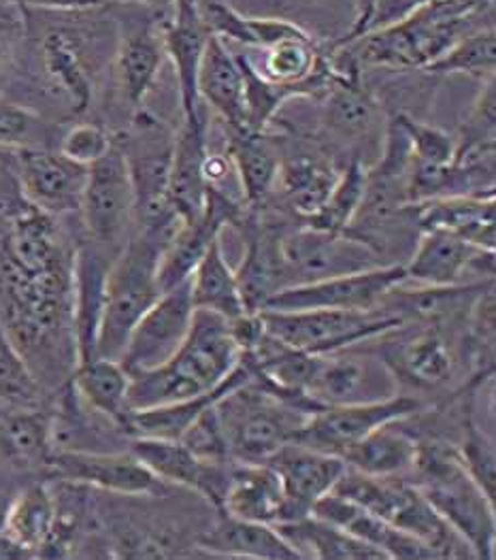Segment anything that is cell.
<instances>
[{
  "label": "cell",
  "mask_w": 496,
  "mask_h": 560,
  "mask_svg": "<svg viewBox=\"0 0 496 560\" xmlns=\"http://www.w3.org/2000/svg\"><path fill=\"white\" fill-rule=\"evenodd\" d=\"M239 362L241 350L228 320L194 310L181 348L165 364L130 377L128 407L134 411L205 395L224 384Z\"/></svg>",
  "instance_id": "1"
},
{
  "label": "cell",
  "mask_w": 496,
  "mask_h": 560,
  "mask_svg": "<svg viewBox=\"0 0 496 560\" xmlns=\"http://www.w3.org/2000/svg\"><path fill=\"white\" fill-rule=\"evenodd\" d=\"M412 476L415 488L471 546L475 559H495L496 505L471 480L454 447L420 443Z\"/></svg>",
  "instance_id": "2"
},
{
  "label": "cell",
  "mask_w": 496,
  "mask_h": 560,
  "mask_svg": "<svg viewBox=\"0 0 496 560\" xmlns=\"http://www.w3.org/2000/svg\"><path fill=\"white\" fill-rule=\"evenodd\" d=\"M170 237L137 229L111 260L105 280L96 357L120 361L132 328L163 294L156 269Z\"/></svg>",
  "instance_id": "3"
},
{
  "label": "cell",
  "mask_w": 496,
  "mask_h": 560,
  "mask_svg": "<svg viewBox=\"0 0 496 560\" xmlns=\"http://www.w3.org/2000/svg\"><path fill=\"white\" fill-rule=\"evenodd\" d=\"M332 490L412 535L430 548L437 559H475L471 546L433 510L408 478H373L347 467Z\"/></svg>",
  "instance_id": "4"
},
{
  "label": "cell",
  "mask_w": 496,
  "mask_h": 560,
  "mask_svg": "<svg viewBox=\"0 0 496 560\" xmlns=\"http://www.w3.org/2000/svg\"><path fill=\"white\" fill-rule=\"evenodd\" d=\"M475 18V15H473ZM473 18H448L433 2L415 9L408 18L343 43L336 56L361 67L394 71H424L444 56L456 40L471 31Z\"/></svg>",
  "instance_id": "5"
},
{
  "label": "cell",
  "mask_w": 496,
  "mask_h": 560,
  "mask_svg": "<svg viewBox=\"0 0 496 560\" xmlns=\"http://www.w3.org/2000/svg\"><path fill=\"white\" fill-rule=\"evenodd\" d=\"M233 460L267 463L296 440L309 413L269 393L253 380L231 390L215 405Z\"/></svg>",
  "instance_id": "6"
},
{
  "label": "cell",
  "mask_w": 496,
  "mask_h": 560,
  "mask_svg": "<svg viewBox=\"0 0 496 560\" xmlns=\"http://www.w3.org/2000/svg\"><path fill=\"white\" fill-rule=\"evenodd\" d=\"M173 139L165 126L141 112L132 130L125 135L120 148L125 152L130 182L134 190V226L139 231L175 235L184 224L168 195Z\"/></svg>",
  "instance_id": "7"
},
{
  "label": "cell",
  "mask_w": 496,
  "mask_h": 560,
  "mask_svg": "<svg viewBox=\"0 0 496 560\" xmlns=\"http://www.w3.org/2000/svg\"><path fill=\"white\" fill-rule=\"evenodd\" d=\"M269 335L292 350L307 354H331L356 348L405 326L401 316L375 310H300L258 312Z\"/></svg>",
  "instance_id": "8"
},
{
  "label": "cell",
  "mask_w": 496,
  "mask_h": 560,
  "mask_svg": "<svg viewBox=\"0 0 496 560\" xmlns=\"http://www.w3.org/2000/svg\"><path fill=\"white\" fill-rule=\"evenodd\" d=\"M35 35L33 56L39 62L43 80L62 96L73 116L87 112L94 94V67L98 62L101 26L82 24L75 20H54L45 24H31Z\"/></svg>",
  "instance_id": "9"
},
{
  "label": "cell",
  "mask_w": 496,
  "mask_h": 560,
  "mask_svg": "<svg viewBox=\"0 0 496 560\" xmlns=\"http://www.w3.org/2000/svg\"><path fill=\"white\" fill-rule=\"evenodd\" d=\"M80 211L90 243L105 252L125 247L134 224V190L118 139L103 159L87 166Z\"/></svg>",
  "instance_id": "10"
},
{
  "label": "cell",
  "mask_w": 496,
  "mask_h": 560,
  "mask_svg": "<svg viewBox=\"0 0 496 560\" xmlns=\"http://www.w3.org/2000/svg\"><path fill=\"white\" fill-rule=\"evenodd\" d=\"M408 281L405 265L390 262L365 271L324 280L294 283L277 290L260 312L300 310H375L386 296Z\"/></svg>",
  "instance_id": "11"
},
{
  "label": "cell",
  "mask_w": 496,
  "mask_h": 560,
  "mask_svg": "<svg viewBox=\"0 0 496 560\" xmlns=\"http://www.w3.org/2000/svg\"><path fill=\"white\" fill-rule=\"evenodd\" d=\"M280 249L288 285L356 273L381 265L379 252L367 241L350 233H327L311 226L280 237Z\"/></svg>",
  "instance_id": "12"
},
{
  "label": "cell",
  "mask_w": 496,
  "mask_h": 560,
  "mask_svg": "<svg viewBox=\"0 0 496 560\" xmlns=\"http://www.w3.org/2000/svg\"><path fill=\"white\" fill-rule=\"evenodd\" d=\"M399 382L381 357L345 348L316 359L305 395L320 407L390 399Z\"/></svg>",
  "instance_id": "13"
},
{
  "label": "cell",
  "mask_w": 496,
  "mask_h": 560,
  "mask_svg": "<svg viewBox=\"0 0 496 560\" xmlns=\"http://www.w3.org/2000/svg\"><path fill=\"white\" fill-rule=\"evenodd\" d=\"M420 409L422 402L405 395L371 402L332 405L309 416L294 441L341 458L347 447L365 440L375 429L390 422H403Z\"/></svg>",
  "instance_id": "14"
},
{
  "label": "cell",
  "mask_w": 496,
  "mask_h": 560,
  "mask_svg": "<svg viewBox=\"0 0 496 560\" xmlns=\"http://www.w3.org/2000/svg\"><path fill=\"white\" fill-rule=\"evenodd\" d=\"M194 318L190 280L168 292L143 314L132 328L120 362L126 373L139 375L165 364L186 341Z\"/></svg>",
  "instance_id": "15"
},
{
  "label": "cell",
  "mask_w": 496,
  "mask_h": 560,
  "mask_svg": "<svg viewBox=\"0 0 496 560\" xmlns=\"http://www.w3.org/2000/svg\"><path fill=\"white\" fill-rule=\"evenodd\" d=\"M47 471L67 483L98 488L120 497H161L166 490L165 481L158 480L130 450H56Z\"/></svg>",
  "instance_id": "16"
},
{
  "label": "cell",
  "mask_w": 496,
  "mask_h": 560,
  "mask_svg": "<svg viewBox=\"0 0 496 560\" xmlns=\"http://www.w3.org/2000/svg\"><path fill=\"white\" fill-rule=\"evenodd\" d=\"M408 281L428 288H450L471 283L467 276L480 281L495 280V252H484L444 229L422 231L414 256L405 265Z\"/></svg>",
  "instance_id": "17"
},
{
  "label": "cell",
  "mask_w": 496,
  "mask_h": 560,
  "mask_svg": "<svg viewBox=\"0 0 496 560\" xmlns=\"http://www.w3.org/2000/svg\"><path fill=\"white\" fill-rule=\"evenodd\" d=\"M244 209L215 186H209L208 202L203 213L184 222L177 233L166 243L156 269V280L161 292H168L192 278L197 265L208 254L209 245L220 237L226 224H239Z\"/></svg>",
  "instance_id": "18"
},
{
  "label": "cell",
  "mask_w": 496,
  "mask_h": 560,
  "mask_svg": "<svg viewBox=\"0 0 496 560\" xmlns=\"http://www.w3.org/2000/svg\"><path fill=\"white\" fill-rule=\"evenodd\" d=\"M15 175L24 199L51 215L80 211L87 166L71 161L60 150H15Z\"/></svg>",
  "instance_id": "19"
},
{
  "label": "cell",
  "mask_w": 496,
  "mask_h": 560,
  "mask_svg": "<svg viewBox=\"0 0 496 560\" xmlns=\"http://www.w3.org/2000/svg\"><path fill=\"white\" fill-rule=\"evenodd\" d=\"M158 480L175 486H184L220 512L224 492L231 476V463L205 460L197 456L186 443L179 440H154V438H132L128 447Z\"/></svg>",
  "instance_id": "20"
},
{
  "label": "cell",
  "mask_w": 496,
  "mask_h": 560,
  "mask_svg": "<svg viewBox=\"0 0 496 560\" xmlns=\"http://www.w3.org/2000/svg\"><path fill=\"white\" fill-rule=\"evenodd\" d=\"M267 463L277 471L284 486V514L280 522L309 516L314 505L331 492L347 469L343 458L311 450L296 441L280 447Z\"/></svg>",
  "instance_id": "21"
},
{
  "label": "cell",
  "mask_w": 496,
  "mask_h": 560,
  "mask_svg": "<svg viewBox=\"0 0 496 560\" xmlns=\"http://www.w3.org/2000/svg\"><path fill=\"white\" fill-rule=\"evenodd\" d=\"M209 28L199 0H175L173 15L165 24L163 45L175 67L184 120L203 116L199 98V69L205 54Z\"/></svg>",
  "instance_id": "22"
},
{
  "label": "cell",
  "mask_w": 496,
  "mask_h": 560,
  "mask_svg": "<svg viewBox=\"0 0 496 560\" xmlns=\"http://www.w3.org/2000/svg\"><path fill=\"white\" fill-rule=\"evenodd\" d=\"M311 516L320 521L331 522L334 526L347 530L350 535L371 544L379 552H383L386 559L426 560L437 559L430 548H426L422 541H417L412 535L394 528L392 524L377 518L352 499L331 490L327 497H322L314 510Z\"/></svg>",
  "instance_id": "23"
},
{
  "label": "cell",
  "mask_w": 496,
  "mask_h": 560,
  "mask_svg": "<svg viewBox=\"0 0 496 560\" xmlns=\"http://www.w3.org/2000/svg\"><path fill=\"white\" fill-rule=\"evenodd\" d=\"M208 154V126L203 116L184 120L173 139L168 177L170 202L184 222L197 220L205 209L209 190L205 179Z\"/></svg>",
  "instance_id": "24"
},
{
  "label": "cell",
  "mask_w": 496,
  "mask_h": 560,
  "mask_svg": "<svg viewBox=\"0 0 496 560\" xmlns=\"http://www.w3.org/2000/svg\"><path fill=\"white\" fill-rule=\"evenodd\" d=\"M220 514L237 521L277 524L284 514V486L269 463H231Z\"/></svg>",
  "instance_id": "25"
},
{
  "label": "cell",
  "mask_w": 496,
  "mask_h": 560,
  "mask_svg": "<svg viewBox=\"0 0 496 560\" xmlns=\"http://www.w3.org/2000/svg\"><path fill=\"white\" fill-rule=\"evenodd\" d=\"M237 226L244 229L248 249L235 276H237L246 310L249 314H256L277 290L288 285L286 267H284L277 235L260 226L253 215L246 218V213Z\"/></svg>",
  "instance_id": "26"
},
{
  "label": "cell",
  "mask_w": 496,
  "mask_h": 560,
  "mask_svg": "<svg viewBox=\"0 0 496 560\" xmlns=\"http://www.w3.org/2000/svg\"><path fill=\"white\" fill-rule=\"evenodd\" d=\"M412 207L420 231L444 229L477 249L495 252V197H441Z\"/></svg>",
  "instance_id": "27"
},
{
  "label": "cell",
  "mask_w": 496,
  "mask_h": 560,
  "mask_svg": "<svg viewBox=\"0 0 496 560\" xmlns=\"http://www.w3.org/2000/svg\"><path fill=\"white\" fill-rule=\"evenodd\" d=\"M251 380V369L246 362H239V366L228 375L224 384L209 390L205 395L192 397V399L177 400L158 407L147 409H134L130 411L126 420V435L132 438H154V440H181L184 433L199 420L203 411L213 407L222 397H226L231 390L244 386Z\"/></svg>",
  "instance_id": "28"
},
{
  "label": "cell",
  "mask_w": 496,
  "mask_h": 560,
  "mask_svg": "<svg viewBox=\"0 0 496 560\" xmlns=\"http://www.w3.org/2000/svg\"><path fill=\"white\" fill-rule=\"evenodd\" d=\"M381 361L394 373L397 382L412 384L420 390H435L450 382L454 359L437 328H422L403 335L392 343Z\"/></svg>",
  "instance_id": "29"
},
{
  "label": "cell",
  "mask_w": 496,
  "mask_h": 560,
  "mask_svg": "<svg viewBox=\"0 0 496 560\" xmlns=\"http://www.w3.org/2000/svg\"><path fill=\"white\" fill-rule=\"evenodd\" d=\"M199 98H205L231 130H246V83L241 67L224 39L213 33L209 35L199 69Z\"/></svg>",
  "instance_id": "30"
},
{
  "label": "cell",
  "mask_w": 496,
  "mask_h": 560,
  "mask_svg": "<svg viewBox=\"0 0 496 560\" xmlns=\"http://www.w3.org/2000/svg\"><path fill=\"white\" fill-rule=\"evenodd\" d=\"M165 45L150 22L126 28L116 49V73L126 103L132 109H141L150 90L154 88L163 67Z\"/></svg>",
  "instance_id": "31"
},
{
  "label": "cell",
  "mask_w": 496,
  "mask_h": 560,
  "mask_svg": "<svg viewBox=\"0 0 496 560\" xmlns=\"http://www.w3.org/2000/svg\"><path fill=\"white\" fill-rule=\"evenodd\" d=\"M71 388L90 411L103 416L116 424L118 431L126 433V420L130 416V375L126 373L122 362L94 357L75 364Z\"/></svg>",
  "instance_id": "32"
},
{
  "label": "cell",
  "mask_w": 496,
  "mask_h": 560,
  "mask_svg": "<svg viewBox=\"0 0 496 560\" xmlns=\"http://www.w3.org/2000/svg\"><path fill=\"white\" fill-rule=\"evenodd\" d=\"M54 443V418L39 407H17L0 418V458L15 469H47Z\"/></svg>",
  "instance_id": "33"
},
{
  "label": "cell",
  "mask_w": 496,
  "mask_h": 560,
  "mask_svg": "<svg viewBox=\"0 0 496 560\" xmlns=\"http://www.w3.org/2000/svg\"><path fill=\"white\" fill-rule=\"evenodd\" d=\"M399 422L375 429L365 440L347 447L341 458L343 463L373 478H408L414 471L420 441L408 431L397 429Z\"/></svg>",
  "instance_id": "34"
},
{
  "label": "cell",
  "mask_w": 496,
  "mask_h": 560,
  "mask_svg": "<svg viewBox=\"0 0 496 560\" xmlns=\"http://www.w3.org/2000/svg\"><path fill=\"white\" fill-rule=\"evenodd\" d=\"M220 516V522L199 539L201 550L235 559H298V555L273 524L237 521L224 514Z\"/></svg>",
  "instance_id": "35"
},
{
  "label": "cell",
  "mask_w": 496,
  "mask_h": 560,
  "mask_svg": "<svg viewBox=\"0 0 496 560\" xmlns=\"http://www.w3.org/2000/svg\"><path fill=\"white\" fill-rule=\"evenodd\" d=\"M273 526L288 541L298 559L388 560L371 544L311 514L300 521L280 522Z\"/></svg>",
  "instance_id": "36"
},
{
  "label": "cell",
  "mask_w": 496,
  "mask_h": 560,
  "mask_svg": "<svg viewBox=\"0 0 496 560\" xmlns=\"http://www.w3.org/2000/svg\"><path fill=\"white\" fill-rule=\"evenodd\" d=\"M228 161L239 175L246 202L251 209L260 207L273 192L280 177L282 154L275 141L264 132L231 130Z\"/></svg>",
  "instance_id": "37"
},
{
  "label": "cell",
  "mask_w": 496,
  "mask_h": 560,
  "mask_svg": "<svg viewBox=\"0 0 496 560\" xmlns=\"http://www.w3.org/2000/svg\"><path fill=\"white\" fill-rule=\"evenodd\" d=\"M190 296L194 310H205L224 320H235L248 314L237 276L224 258L220 237L209 245L208 254L197 265L190 278Z\"/></svg>",
  "instance_id": "38"
},
{
  "label": "cell",
  "mask_w": 496,
  "mask_h": 560,
  "mask_svg": "<svg viewBox=\"0 0 496 560\" xmlns=\"http://www.w3.org/2000/svg\"><path fill=\"white\" fill-rule=\"evenodd\" d=\"M322 96H327L324 124L332 135L345 141H361L371 135L379 109L358 78H347L334 71L331 88Z\"/></svg>",
  "instance_id": "39"
},
{
  "label": "cell",
  "mask_w": 496,
  "mask_h": 560,
  "mask_svg": "<svg viewBox=\"0 0 496 560\" xmlns=\"http://www.w3.org/2000/svg\"><path fill=\"white\" fill-rule=\"evenodd\" d=\"M201 13L208 24L209 33L217 35L220 39L235 40L239 45L256 47V49H267L280 40L305 35L300 26L292 24L288 20L249 18L220 0L201 4Z\"/></svg>",
  "instance_id": "40"
},
{
  "label": "cell",
  "mask_w": 496,
  "mask_h": 560,
  "mask_svg": "<svg viewBox=\"0 0 496 560\" xmlns=\"http://www.w3.org/2000/svg\"><path fill=\"white\" fill-rule=\"evenodd\" d=\"M339 173L331 162L322 156L298 154L280 166V182L290 209L305 222L314 218L329 199Z\"/></svg>",
  "instance_id": "41"
},
{
  "label": "cell",
  "mask_w": 496,
  "mask_h": 560,
  "mask_svg": "<svg viewBox=\"0 0 496 560\" xmlns=\"http://www.w3.org/2000/svg\"><path fill=\"white\" fill-rule=\"evenodd\" d=\"M58 518V503L45 483H33L11 499L4 533L42 557Z\"/></svg>",
  "instance_id": "42"
},
{
  "label": "cell",
  "mask_w": 496,
  "mask_h": 560,
  "mask_svg": "<svg viewBox=\"0 0 496 560\" xmlns=\"http://www.w3.org/2000/svg\"><path fill=\"white\" fill-rule=\"evenodd\" d=\"M367 195V168L361 156H352L345 171L339 173L331 195L322 209L305 222V226L327 231V233H347L354 224V218Z\"/></svg>",
  "instance_id": "43"
},
{
  "label": "cell",
  "mask_w": 496,
  "mask_h": 560,
  "mask_svg": "<svg viewBox=\"0 0 496 560\" xmlns=\"http://www.w3.org/2000/svg\"><path fill=\"white\" fill-rule=\"evenodd\" d=\"M496 35L495 31H473L456 40L454 45L430 62L424 73L433 75H471L480 80L495 78Z\"/></svg>",
  "instance_id": "44"
},
{
  "label": "cell",
  "mask_w": 496,
  "mask_h": 560,
  "mask_svg": "<svg viewBox=\"0 0 496 560\" xmlns=\"http://www.w3.org/2000/svg\"><path fill=\"white\" fill-rule=\"evenodd\" d=\"M42 382L0 322V400L13 407H39Z\"/></svg>",
  "instance_id": "45"
},
{
  "label": "cell",
  "mask_w": 496,
  "mask_h": 560,
  "mask_svg": "<svg viewBox=\"0 0 496 560\" xmlns=\"http://www.w3.org/2000/svg\"><path fill=\"white\" fill-rule=\"evenodd\" d=\"M56 128L24 105L0 101V148H49Z\"/></svg>",
  "instance_id": "46"
},
{
  "label": "cell",
  "mask_w": 496,
  "mask_h": 560,
  "mask_svg": "<svg viewBox=\"0 0 496 560\" xmlns=\"http://www.w3.org/2000/svg\"><path fill=\"white\" fill-rule=\"evenodd\" d=\"M462 467L482 492L496 505V452L495 443L473 422L471 416L464 420L462 443L456 450Z\"/></svg>",
  "instance_id": "47"
},
{
  "label": "cell",
  "mask_w": 496,
  "mask_h": 560,
  "mask_svg": "<svg viewBox=\"0 0 496 560\" xmlns=\"http://www.w3.org/2000/svg\"><path fill=\"white\" fill-rule=\"evenodd\" d=\"M397 118L410 137L415 164H426V166L454 164L456 139L452 135L444 132L441 128L415 121L408 114H399Z\"/></svg>",
  "instance_id": "48"
},
{
  "label": "cell",
  "mask_w": 496,
  "mask_h": 560,
  "mask_svg": "<svg viewBox=\"0 0 496 560\" xmlns=\"http://www.w3.org/2000/svg\"><path fill=\"white\" fill-rule=\"evenodd\" d=\"M495 78H491L462 128V137L456 139V154H462L473 148L495 145Z\"/></svg>",
  "instance_id": "49"
},
{
  "label": "cell",
  "mask_w": 496,
  "mask_h": 560,
  "mask_svg": "<svg viewBox=\"0 0 496 560\" xmlns=\"http://www.w3.org/2000/svg\"><path fill=\"white\" fill-rule=\"evenodd\" d=\"M114 141L116 139L96 124H75L60 137V152L71 161L90 166L111 150Z\"/></svg>",
  "instance_id": "50"
},
{
  "label": "cell",
  "mask_w": 496,
  "mask_h": 560,
  "mask_svg": "<svg viewBox=\"0 0 496 560\" xmlns=\"http://www.w3.org/2000/svg\"><path fill=\"white\" fill-rule=\"evenodd\" d=\"M26 9H42V11H94L118 0H17Z\"/></svg>",
  "instance_id": "51"
},
{
  "label": "cell",
  "mask_w": 496,
  "mask_h": 560,
  "mask_svg": "<svg viewBox=\"0 0 496 560\" xmlns=\"http://www.w3.org/2000/svg\"><path fill=\"white\" fill-rule=\"evenodd\" d=\"M375 4H377V0H358V2H356V20H354V26H352V31L347 33V37L341 40L339 45L358 39L361 35L367 33L369 22H371L373 11H375Z\"/></svg>",
  "instance_id": "52"
},
{
  "label": "cell",
  "mask_w": 496,
  "mask_h": 560,
  "mask_svg": "<svg viewBox=\"0 0 496 560\" xmlns=\"http://www.w3.org/2000/svg\"><path fill=\"white\" fill-rule=\"evenodd\" d=\"M35 559V555L4 530L0 533V560Z\"/></svg>",
  "instance_id": "53"
},
{
  "label": "cell",
  "mask_w": 496,
  "mask_h": 560,
  "mask_svg": "<svg viewBox=\"0 0 496 560\" xmlns=\"http://www.w3.org/2000/svg\"><path fill=\"white\" fill-rule=\"evenodd\" d=\"M11 499L7 492L0 490V533L4 530V521H7V512H9V505H11Z\"/></svg>",
  "instance_id": "54"
},
{
  "label": "cell",
  "mask_w": 496,
  "mask_h": 560,
  "mask_svg": "<svg viewBox=\"0 0 496 560\" xmlns=\"http://www.w3.org/2000/svg\"><path fill=\"white\" fill-rule=\"evenodd\" d=\"M118 2H141L147 7H156V9H165L168 4H173L175 0H118Z\"/></svg>",
  "instance_id": "55"
},
{
  "label": "cell",
  "mask_w": 496,
  "mask_h": 560,
  "mask_svg": "<svg viewBox=\"0 0 496 560\" xmlns=\"http://www.w3.org/2000/svg\"><path fill=\"white\" fill-rule=\"evenodd\" d=\"M4 56H7V49H4V40L0 39V67L4 62Z\"/></svg>",
  "instance_id": "56"
}]
</instances>
